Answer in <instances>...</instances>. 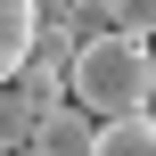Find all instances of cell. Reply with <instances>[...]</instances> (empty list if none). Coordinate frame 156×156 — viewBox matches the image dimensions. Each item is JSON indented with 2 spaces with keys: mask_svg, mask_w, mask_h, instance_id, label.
<instances>
[{
  "mask_svg": "<svg viewBox=\"0 0 156 156\" xmlns=\"http://www.w3.org/2000/svg\"><path fill=\"white\" fill-rule=\"evenodd\" d=\"M156 90V49L148 41H123V33H107V41H82L74 49V66H66V99L90 115V123H115V115H140Z\"/></svg>",
  "mask_w": 156,
  "mask_h": 156,
  "instance_id": "cell-1",
  "label": "cell"
},
{
  "mask_svg": "<svg viewBox=\"0 0 156 156\" xmlns=\"http://www.w3.org/2000/svg\"><path fill=\"white\" fill-rule=\"evenodd\" d=\"M90 140H99V123H90L74 99H58V107H41V123H33L25 148L33 156H90Z\"/></svg>",
  "mask_w": 156,
  "mask_h": 156,
  "instance_id": "cell-2",
  "label": "cell"
},
{
  "mask_svg": "<svg viewBox=\"0 0 156 156\" xmlns=\"http://www.w3.org/2000/svg\"><path fill=\"white\" fill-rule=\"evenodd\" d=\"M25 49H33V0H0V82H16Z\"/></svg>",
  "mask_w": 156,
  "mask_h": 156,
  "instance_id": "cell-3",
  "label": "cell"
},
{
  "mask_svg": "<svg viewBox=\"0 0 156 156\" xmlns=\"http://www.w3.org/2000/svg\"><path fill=\"white\" fill-rule=\"evenodd\" d=\"M90 156H156V123L148 115H115V123H99Z\"/></svg>",
  "mask_w": 156,
  "mask_h": 156,
  "instance_id": "cell-4",
  "label": "cell"
},
{
  "mask_svg": "<svg viewBox=\"0 0 156 156\" xmlns=\"http://www.w3.org/2000/svg\"><path fill=\"white\" fill-rule=\"evenodd\" d=\"M33 123H41V107H33L16 82H0V148H25V140H33Z\"/></svg>",
  "mask_w": 156,
  "mask_h": 156,
  "instance_id": "cell-5",
  "label": "cell"
},
{
  "mask_svg": "<svg viewBox=\"0 0 156 156\" xmlns=\"http://www.w3.org/2000/svg\"><path fill=\"white\" fill-rule=\"evenodd\" d=\"M107 16L123 41H156V0H107Z\"/></svg>",
  "mask_w": 156,
  "mask_h": 156,
  "instance_id": "cell-6",
  "label": "cell"
},
{
  "mask_svg": "<svg viewBox=\"0 0 156 156\" xmlns=\"http://www.w3.org/2000/svg\"><path fill=\"white\" fill-rule=\"evenodd\" d=\"M140 115H148V123H156V90H148V107H140Z\"/></svg>",
  "mask_w": 156,
  "mask_h": 156,
  "instance_id": "cell-7",
  "label": "cell"
},
{
  "mask_svg": "<svg viewBox=\"0 0 156 156\" xmlns=\"http://www.w3.org/2000/svg\"><path fill=\"white\" fill-rule=\"evenodd\" d=\"M33 8H41V0H33Z\"/></svg>",
  "mask_w": 156,
  "mask_h": 156,
  "instance_id": "cell-8",
  "label": "cell"
}]
</instances>
